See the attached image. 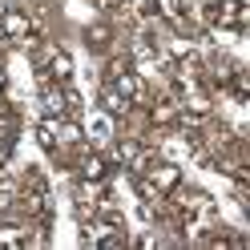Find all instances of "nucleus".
<instances>
[{"mask_svg": "<svg viewBox=\"0 0 250 250\" xmlns=\"http://www.w3.org/2000/svg\"><path fill=\"white\" fill-rule=\"evenodd\" d=\"M202 21L214 28H230V33H242L250 21V4L246 0H214V4L202 8Z\"/></svg>", "mask_w": 250, "mask_h": 250, "instance_id": "1", "label": "nucleus"}, {"mask_svg": "<svg viewBox=\"0 0 250 250\" xmlns=\"http://www.w3.org/2000/svg\"><path fill=\"white\" fill-rule=\"evenodd\" d=\"M178 202V214H182V226L190 230V234H202L210 222H214V202L206 198V194H198V190H190V194H182V198H174Z\"/></svg>", "mask_w": 250, "mask_h": 250, "instance_id": "2", "label": "nucleus"}, {"mask_svg": "<svg viewBox=\"0 0 250 250\" xmlns=\"http://www.w3.org/2000/svg\"><path fill=\"white\" fill-rule=\"evenodd\" d=\"M178 182H182V169H178V166H146V169H142V182H137V186H142V194H146V198L158 202V198H169V194H174V190H178Z\"/></svg>", "mask_w": 250, "mask_h": 250, "instance_id": "3", "label": "nucleus"}, {"mask_svg": "<svg viewBox=\"0 0 250 250\" xmlns=\"http://www.w3.org/2000/svg\"><path fill=\"white\" fill-rule=\"evenodd\" d=\"M77 137H81V133H77V125H69V121H57V117H49V121L41 125V142L49 146V149H53V146H73Z\"/></svg>", "mask_w": 250, "mask_h": 250, "instance_id": "4", "label": "nucleus"}, {"mask_svg": "<svg viewBox=\"0 0 250 250\" xmlns=\"http://www.w3.org/2000/svg\"><path fill=\"white\" fill-rule=\"evenodd\" d=\"M0 33L12 37V41H28V33H33V21H28L24 12L8 8V12H4V21H0Z\"/></svg>", "mask_w": 250, "mask_h": 250, "instance_id": "5", "label": "nucleus"}, {"mask_svg": "<svg viewBox=\"0 0 250 250\" xmlns=\"http://www.w3.org/2000/svg\"><path fill=\"white\" fill-rule=\"evenodd\" d=\"M117 158L129 166V169H137V174H142V169L149 166V149L137 146V142H121V146H117Z\"/></svg>", "mask_w": 250, "mask_h": 250, "instance_id": "6", "label": "nucleus"}, {"mask_svg": "<svg viewBox=\"0 0 250 250\" xmlns=\"http://www.w3.org/2000/svg\"><path fill=\"white\" fill-rule=\"evenodd\" d=\"M44 69H49L57 81H69V73H73V65H69V57L61 53V49H49L44 53Z\"/></svg>", "mask_w": 250, "mask_h": 250, "instance_id": "7", "label": "nucleus"}, {"mask_svg": "<svg viewBox=\"0 0 250 250\" xmlns=\"http://www.w3.org/2000/svg\"><path fill=\"white\" fill-rule=\"evenodd\" d=\"M178 113H182V105H178L174 97H162L158 105H153V121H158V125H169V121H178Z\"/></svg>", "mask_w": 250, "mask_h": 250, "instance_id": "8", "label": "nucleus"}, {"mask_svg": "<svg viewBox=\"0 0 250 250\" xmlns=\"http://www.w3.org/2000/svg\"><path fill=\"white\" fill-rule=\"evenodd\" d=\"M109 133H113V121H109L105 113H97V117L89 121V137H93L97 146H105V142H109Z\"/></svg>", "mask_w": 250, "mask_h": 250, "instance_id": "9", "label": "nucleus"}, {"mask_svg": "<svg viewBox=\"0 0 250 250\" xmlns=\"http://www.w3.org/2000/svg\"><path fill=\"white\" fill-rule=\"evenodd\" d=\"M33 238L24 234V226H0V246H28Z\"/></svg>", "mask_w": 250, "mask_h": 250, "instance_id": "10", "label": "nucleus"}, {"mask_svg": "<svg viewBox=\"0 0 250 250\" xmlns=\"http://www.w3.org/2000/svg\"><path fill=\"white\" fill-rule=\"evenodd\" d=\"M12 129H17V117H12L8 109H0V142H8Z\"/></svg>", "mask_w": 250, "mask_h": 250, "instance_id": "11", "label": "nucleus"}, {"mask_svg": "<svg viewBox=\"0 0 250 250\" xmlns=\"http://www.w3.org/2000/svg\"><path fill=\"white\" fill-rule=\"evenodd\" d=\"M85 178H93V182L105 178V162H101V158H89V162H85Z\"/></svg>", "mask_w": 250, "mask_h": 250, "instance_id": "12", "label": "nucleus"}, {"mask_svg": "<svg viewBox=\"0 0 250 250\" xmlns=\"http://www.w3.org/2000/svg\"><path fill=\"white\" fill-rule=\"evenodd\" d=\"M158 4H162L166 17H182V0H158Z\"/></svg>", "mask_w": 250, "mask_h": 250, "instance_id": "13", "label": "nucleus"}, {"mask_svg": "<svg viewBox=\"0 0 250 250\" xmlns=\"http://www.w3.org/2000/svg\"><path fill=\"white\" fill-rule=\"evenodd\" d=\"M117 4H125V0H101V8H117Z\"/></svg>", "mask_w": 250, "mask_h": 250, "instance_id": "14", "label": "nucleus"}, {"mask_svg": "<svg viewBox=\"0 0 250 250\" xmlns=\"http://www.w3.org/2000/svg\"><path fill=\"white\" fill-rule=\"evenodd\" d=\"M0 93H4V73H0Z\"/></svg>", "mask_w": 250, "mask_h": 250, "instance_id": "15", "label": "nucleus"}, {"mask_svg": "<svg viewBox=\"0 0 250 250\" xmlns=\"http://www.w3.org/2000/svg\"><path fill=\"white\" fill-rule=\"evenodd\" d=\"M0 162H4V153H0Z\"/></svg>", "mask_w": 250, "mask_h": 250, "instance_id": "16", "label": "nucleus"}]
</instances>
